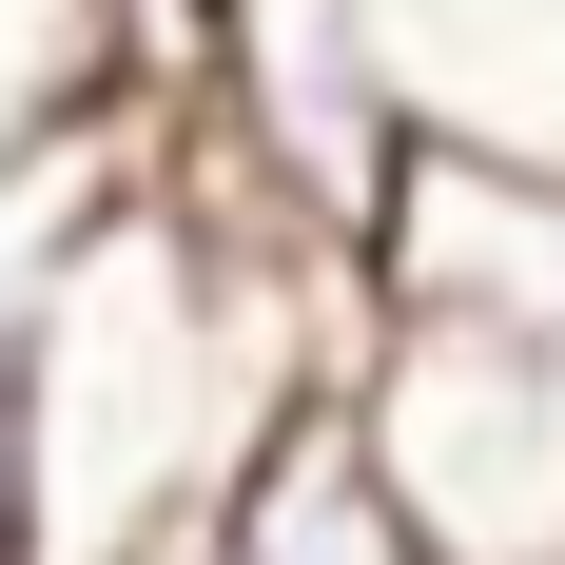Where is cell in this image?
Instances as JSON below:
<instances>
[{
	"label": "cell",
	"instance_id": "3",
	"mask_svg": "<svg viewBox=\"0 0 565 565\" xmlns=\"http://www.w3.org/2000/svg\"><path fill=\"white\" fill-rule=\"evenodd\" d=\"M195 546H215V565H429V526H409V488L371 468L351 391H312L274 449L215 488V526H195Z\"/></svg>",
	"mask_w": 565,
	"mask_h": 565
},
{
	"label": "cell",
	"instance_id": "1",
	"mask_svg": "<svg viewBox=\"0 0 565 565\" xmlns=\"http://www.w3.org/2000/svg\"><path fill=\"white\" fill-rule=\"evenodd\" d=\"M371 332H468V351L565 371V175L409 157L391 215H371Z\"/></svg>",
	"mask_w": 565,
	"mask_h": 565
},
{
	"label": "cell",
	"instance_id": "2",
	"mask_svg": "<svg viewBox=\"0 0 565 565\" xmlns=\"http://www.w3.org/2000/svg\"><path fill=\"white\" fill-rule=\"evenodd\" d=\"M351 40L391 78L409 157L565 175V0H351Z\"/></svg>",
	"mask_w": 565,
	"mask_h": 565
}]
</instances>
